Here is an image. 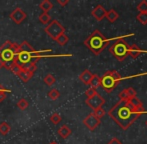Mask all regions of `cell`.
Instances as JSON below:
<instances>
[{"mask_svg":"<svg viewBox=\"0 0 147 144\" xmlns=\"http://www.w3.org/2000/svg\"><path fill=\"white\" fill-rule=\"evenodd\" d=\"M43 81H44V83L46 84L47 86H52L53 84L56 82V79H55V77L52 75V74L49 73L43 78Z\"/></svg>","mask_w":147,"mask_h":144,"instance_id":"cell-23","label":"cell"},{"mask_svg":"<svg viewBox=\"0 0 147 144\" xmlns=\"http://www.w3.org/2000/svg\"><path fill=\"white\" fill-rule=\"evenodd\" d=\"M18 54V44L7 40L0 46V58L3 62V67L10 69L15 63V56Z\"/></svg>","mask_w":147,"mask_h":144,"instance_id":"cell-3","label":"cell"},{"mask_svg":"<svg viewBox=\"0 0 147 144\" xmlns=\"http://www.w3.org/2000/svg\"><path fill=\"white\" fill-rule=\"evenodd\" d=\"M122 77L116 70L107 71L101 77V87L106 92H112L116 85L121 81Z\"/></svg>","mask_w":147,"mask_h":144,"instance_id":"cell-4","label":"cell"},{"mask_svg":"<svg viewBox=\"0 0 147 144\" xmlns=\"http://www.w3.org/2000/svg\"><path fill=\"white\" fill-rule=\"evenodd\" d=\"M22 69H24V70H27V71H29V72H32V73H34V72L36 71V69H37L36 62H29V63H27V64H25L23 67H22Z\"/></svg>","mask_w":147,"mask_h":144,"instance_id":"cell-26","label":"cell"},{"mask_svg":"<svg viewBox=\"0 0 147 144\" xmlns=\"http://www.w3.org/2000/svg\"><path fill=\"white\" fill-rule=\"evenodd\" d=\"M107 144H122V142L119 140V139H117V138H112Z\"/></svg>","mask_w":147,"mask_h":144,"instance_id":"cell-36","label":"cell"},{"mask_svg":"<svg viewBox=\"0 0 147 144\" xmlns=\"http://www.w3.org/2000/svg\"><path fill=\"white\" fill-rule=\"evenodd\" d=\"M85 103L87 104L90 108H92L93 110H95V109L101 108L103 105H104L105 99L99 93H96L94 96H92V97L87 98L86 101H85Z\"/></svg>","mask_w":147,"mask_h":144,"instance_id":"cell-7","label":"cell"},{"mask_svg":"<svg viewBox=\"0 0 147 144\" xmlns=\"http://www.w3.org/2000/svg\"><path fill=\"white\" fill-rule=\"evenodd\" d=\"M47 96H48V98L50 100H56L60 97V92L57 89L53 88V89H51L50 91L47 93Z\"/></svg>","mask_w":147,"mask_h":144,"instance_id":"cell-24","label":"cell"},{"mask_svg":"<svg viewBox=\"0 0 147 144\" xmlns=\"http://www.w3.org/2000/svg\"><path fill=\"white\" fill-rule=\"evenodd\" d=\"M7 92H8V90L6 89L4 86L0 85V102H2V101L5 100L6 95H7Z\"/></svg>","mask_w":147,"mask_h":144,"instance_id":"cell-33","label":"cell"},{"mask_svg":"<svg viewBox=\"0 0 147 144\" xmlns=\"http://www.w3.org/2000/svg\"><path fill=\"white\" fill-rule=\"evenodd\" d=\"M83 124L85 125L90 131H93L99 126V124H100V119L96 118L92 113H90V114L87 115V116L83 119Z\"/></svg>","mask_w":147,"mask_h":144,"instance_id":"cell-8","label":"cell"},{"mask_svg":"<svg viewBox=\"0 0 147 144\" xmlns=\"http://www.w3.org/2000/svg\"><path fill=\"white\" fill-rule=\"evenodd\" d=\"M109 52L114 56L115 59L118 61H123L128 56V50H129V45L127 42L122 39L117 40L114 44L109 47Z\"/></svg>","mask_w":147,"mask_h":144,"instance_id":"cell-5","label":"cell"},{"mask_svg":"<svg viewBox=\"0 0 147 144\" xmlns=\"http://www.w3.org/2000/svg\"><path fill=\"white\" fill-rule=\"evenodd\" d=\"M58 134H59V136L61 137V138H63V139H66V138H68V137L71 135V133H72V131H71V129L69 128V127L67 126V125H62L61 127L58 129Z\"/></svg>","mask_w":147,"mask_h":144,"instance_id":"cell-15","label":"cell"},{"mask_svg":"<svg viewBox=\"0 0 147 144\" xmlns=\"http://www.w3.org/2000/svg\"><path fill=\"white\" fill-rule=\"evenodd\" d=\"M92 114L94 115V116L96 117V118L101 119L103 116H104L105 114H106V111H105L104 109L101 107V108H98V109H95V110H93Z\"/></svg>","mask_w":147,"mask_h":144,"instance_id":"cell-28","label":"cell"},{"mask_svg":"<svg viewBox=\"0 0 147 144\" xmlns=\"http://www.w3.org/2000/svg\"><path fill=\"white\" fill-rule=\"evenodd\" d=\"M49 144H58V143H57L56 141H52V142H50Z\"/></svg>","mask_w":147,"mask_h":144,"instance_id":"cell-38","label":"cell"},{"mask_svg":"<svg viewBox=\"0 0 147 144\" xmlns=\"http://www.w3.org/2000/svg\"><path fill=\"white\" fill-rule=\"evenodd\" d=\"M57 3L63 7V6L67 5V4L69 3V0H57Z\"/></svg>","mask_w":147,"mask_h":144,"instance_id":"cell-35","label":"cell"},{"mask_svg":"<svg viewBox=\"0 0 147 144\" xmlns=\"http://www.w3.org/2000/svg\"><path fill=\"white\" fill-rule=\"evenodd\" d=\"M27 17V14L23 11L20 7H17L10 13V18L13 20L14 23L21 24Z\"/></svg>","mask_w":147,"mask_h":144,"instance_id":"cell-9","label":"cell"},{"mask_svg":"<svg viewBox=\"0 0 147 144\" xmlns=\"http://www.w3.org/2000/svg\"><path fill=\"white\" fill-rule=\"evenodd\" d=\"M141 49L137 46V45H129V50H128V56H130L132 59H136L140 56L141 54Z\"/></svg>","mask_w":147,"mask_h":144,"instance_id":"cell-13","label":"cell"},{"mask_svg":"<svg viewBox=\"0 0 147 144\" xmlns=\"http://www.w3.org/2000/svg\"><path fill=\"white\" fill-rule=\"evenodd\" d=\"M9 70L11 71L13 74H15V75L18 76V74H19L20 72L22 71V67L20 66V65H18V64H13L11 67H10Z\"/></svg>","mask_w":147,"mask_h":144,"instance_id":"cell-32","label":"cell"},{"mask_svg":"<svg viewBox=\"0 0 147 144\" xmlns=\"http://www.w3.org/2000/svg\"><path fill=\"white\" fill-rule=\"evenodd\" d=\"M118 17H119V14L114 9H110L109 11L106 12V17L105 18H107L109 22H115L118 19Z\"/></svg>","mask_w":147,"mask_h":144,"instance_id":"cell-19","label":"cell"},{"mask_svg":"<svg viewBox=\"0 0 147 144\" xmlns=\"http://www.w3.org/2000/svg\"><path fill=\"white\" fill-rule=\"evenodd\" d=\"M3 67V62H2V60H1V58H0V69Z\"/></svg>","mask_w":147,"mask_h":144,"instance_id":"cell-37","label":"cell"},{"mask_svg":"<svg viewBox=\"0 0 147 144\" xmlns=\"http://www.w3.org/2000/svg\"><path fill=\"white\" fill-rule=\"evenodd\" d=\"M55 41H56V42L58 43L59 45H61V46H64V45L68 43V41H69V38H68L67 35H65V33H63V34H61V35H60Z\"/></svg>","mask_w":147,"mask_h":144,"instance_id":"cell-25","label":"cell"},{"mask_svg":"<svg viewBox=\"0 0 147 144\" xmlns=\"http://www.w3.org/2000/svg\"><path fill=\"white\" fill-rule=\"evenodd\" d=\"M44 31L53 40H56L61 34H63L65 32V28L63 27V25L59 21L54 19V20H51L50 23L45 27Z\"/></svg>","mask_w":147,"mask_h":144,"instance_id":"cell-6","label":"cell"},{"mask_svg":"<svg viewBox=\"0 0 147 144\" xmlns=\"http://www.w3.org/2000/svg\"><path fill=\"white\" fill-rule=\"evenodd\" d=\"M92 77H93L92 72H91L90 70H88V69H85V70H84L79 75V80L82 82V83L85 84V85H89V84H90L91 79H92Z\"/></svg>","mask_w":147,"mask_h":144,"instance_id":"cell-12","label":"cell"},{"mask_svg":"<svg viewBox=\"0 0 147 144\" xmlns=\"http://www.w3.org/2000/svg\"><path fill=\"white\" fill-rule=\"evenodd\" d=\"M10 129H11V127H10V125L7 122H4L3 121V122L0 123V133L2 135H7L10 132Z\"/></svg>","mask_w":147,"mask_h":144,"instance_id":"cell-22","label":"cell"},{"mask_svg":"<svg viewBox=\"0 0 147 144\" xmlns=\"http://www.w3.org/2000/svg\"><path fill=\"white\" fill-rule=\"evenodd\" d=\"M33 74H34V73H32V72H29L27 70H24V69H22V71L18 74V77H19L20 79L24 82V83H26V82H28L31 79V77L33 76Z\"/></svg>","mask_w":147,"mask_h":144,"instance_id":"cell-17","label":"cell"},{"mask_svg":"<svg viewBox=\"0 0 147 144\" xmlns=\"http://www.w3.org/2000/svg\"><path fill=\"white\" fill-rule=\"evenodd\" d=\"M129 101L131 102V104H132V105H133L134 110H135L136 112H138V113H142V112H143V111H144L143 104H142V102L140 101V100L138 99L137 97L132 98V99H130Z\"/></svg>","mask_w":147,"mask_h":144,"instance_id":"cell-16","label":"cell"},{"mask_svg":"<svg viewBox=\"0 0 147 144\" xmlns=\"http://www.w3.org/2000/svg\"><path fill=\"white\" fill-rule=\"evenodd\" d=\"M108 115L114 120L115 123L123 130H127L140 116V113L131 110L126 104V101L119 100L109 110Z\"/></svg>","mask_w":147,"mask_h":144,"instance_id":"cell-1","label":"cell"},{"mask_svg":"<svg viewBox=\"0 0 147 144\" xmlns=\"http://www.w3.org/2000/svg\"><path fill=\"white\" fill-rule=\"evenodd\" d=\"M134 97H136V91L132 87L125 88L119 93L120 100H123V101H128Z\"/></svg>","mask_w":147,"mask_h":144,"instance_id":"cell-11","label":"cell"},{"mask_svg":"<svg viewBox=\"0 0 147 144\" xmlns=\"http://www.w3.org/2000/svg\"><path fill=\"white\" fill-rule=\"evenodd\" d=\"M89 85H90L91 88H94V89L100 87L101 86V78L99 77L97 74H93V77H92V79H91L90 84H89Z\"/></svg>","mask_w":147,"mask_h":144,"instance_id":"cell-20","label":"cell"},{"mask_svg":"<svg viewBox=\"0 0 147 144\" xmlns=\"http://www.w3.org/2000/svg\"><path fill=\"white\" fill-rule=\"evenodd\" d=\"M38 19H39V21H40L42 24H49L51 22V16L49 15L48 13L42 12V13L39 15Z\"/></svg>","mask_w":147,"mask_h":144,"instance_id":"cell-21","label":"cell"},{"mask_svg":"<svg viewBox=\"0 0 147 144\" xmlns=\"http://www.w3.org/2000/svg\"><path fill=\"white\" fill-rule=\"evenodd\" d=\"M146 126H147V121H146Z\"/></svg>","mask_w":147,"mask_h":144,"instance_id":"cell-39","label":"cell"},{"mask_svg":"<svg viewBox=\"0 0 147 144\" xmlns=\"http://www.w3.org/2000/svg\"><path fill=\"white\" fill-rule=\"evenodd\" d=\"M137 9L139 13H147V1L143 0L137 5Z\"/></svg>","mask_w":147,"mask_h":144,"instance_id":"cell-30","label":"cell"},{"mask_svg":"<svg viewBox=\"0 0 147 144\" xmlns=\"http://www.w3.org/2000/svg\"><path fill=\"white\" fill-rule=\"evenodd\" d=\"M28 106H29V103H28V101L25 98H21V99L17 102V107L19 108L20 110H25V109L28 108Z\"/></svg>","mask_w":147,"mask_h":144,"instance_id":"cell-27","label":"cell"},{"mask_svg":"<svg viewBox=\"0 0 147 144\" xmlns=\"http://www.w3.org/2000/svg\"><path fill=\"white\" fill-rule=\"evenodd\" d=\"M39 7H40V9L42 10L43 12L47 13L49 10H51L53 8V4L51 3L49 0H43V1L39 4Z\"/></svg>","mask_w":147,"mask_h":144,"instance_id":"cell-18","label":"cell"},{"mask_svg":"<svg viewBox=\"0 0 147 144\" xmlns=\"http://www.w3.org/2000/svg\"><path fill=\"white\" fill-rule=\"evenodd\" d=\"M61 120H62V118H61V116H60L58 113H54V114H52L50 116V121L55 125H57L58 123L61 122Z\"/></svg>","mask_w":147,"mask_h":144,"instance_id":"cell-31","label":"cell"},{"mask_svg":"<svg viewBox=\"0 0 147 144\" xmlns=\"http://www.w3.org/2000/svg\"><path fill=\"white\" fill-rule=\"evenodd\" d=\"M109 43V39L103 35L99 30H94L87 38L84 40V44L91 52L95 55H99Z\"/></svg>","mask_w":147,"mask_h":144,"instance_id":"cell-2","label":"cell"},{"mask_svg":"<svg viewBox=\"0 0 147 144\" xmlns=\"http://www.w3.org/2000/svg\"><path fill=\"white\" fill-rule=\"evenodd\" d=\"M106 12H107L106 9H105L102 5H97L96 7L92 10L91 15H92L96 20L101 21V20H103L105 17H106Z\"/></svg>","mask_w":147,"mask_h":144,"instance_id":"cell-10","label":"cell"},{"mask_svg":"<svg viewBox=\"0 0 147 144\" xmlns=\"http://www.w3.org/2000/svg\"><path fill=\"white\" fill-rule=\"evenodd\" d=\"M136 19L139 23H141L142 25H146L147 24V13H139L136 16Z\"/></svg>","mask_w":147,"mask_h":144,"instance_id":"cell-29","label":"cell"},{"mask_svg":"<svg viewBox=\"0 0 147 144\" xmlns=\"http://www.w3.org/2000/svg\"><path fill=\"white\" fill-rule=\"evenodd\" d=\"M34 53L35 50L32 46L27 42V41H23L21 44L18 45V53Z\"/></svg>","mask_w":147,"mask_h":144,"instance_id":"cell-14","label":"cell"},{"mask_svg":"<svg viewBox=\"0 0 147 144\" xmlns=\"http://www.w3.org/2000/svg\"><path fill=\"white\" fill-rule=\"evenodd\" d=\"M96 93H97L96 89L90 87V88H88V89L85 91V96H87V98H90V97H92V96H94Z\"/></svg>","mask_w":147,"mask_h":144,"instance_id":"cell-34","label":"cell"}]
</instances>
